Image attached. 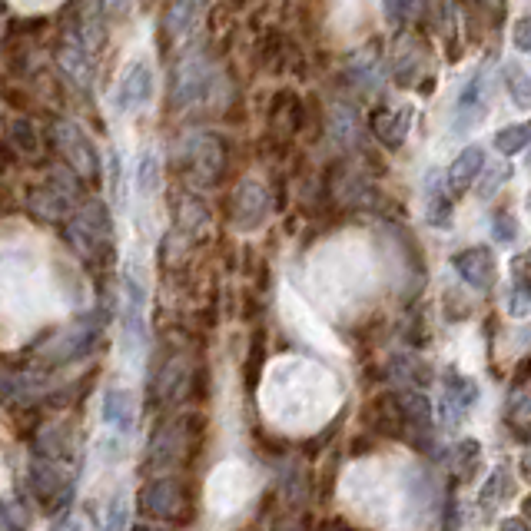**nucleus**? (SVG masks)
Masks as SVG:
<instances>
[{"instance_id":"30","label":"nucleus","mask_w":531,"mask_h":531,"mask_svg":"<svg viewBox=\"0 0 531 531\" xmlns=\"http://www.w3.org/2000/svg\"><path fill=\"white\" fill-rule=\"evenodd\" d=\"M206 223H210V210H206V203L193 193L183 196L180 206H176V229L186 236H196Z\"/></svg>"},{"instance_id":"25","label":"nucleus","mask_w":531,"mask_h":531,"mask_svg":"<svg viewBox=\"0 0 531 531\" xmlns=\"http://www.w3.org/2000/svg\"><path fill=\"white\" fill-rule=\"evenodd\" d=\"M505 422L518 439L528 442L531 439V389L528 385H515L512 395L505 402Z\"/></svg>"},{"instance_id":"5","label":"nucleus","mask_w":531,"mask_h":531,"mask_svg":"<svg viewBox=\"0 0 531 531\" xmlns=\"http://www.w3.org/2000/svg\"><path fill=\"white\" fill-rule=\"evenodd\" d=\"M137 508L143 518H153V522H170V525H183L193 518V502L190 492H186L183 482L176 478H153L140 488L137 495Z\"/></svg>"},{"instance_id":"2","label":"nucleus","mask_w":531,"mask_h":531,"mask_svg":"<svg viewBox=\"0 0 531 531\" xmlns=\"http://www.w3.org/2000/svg\"><path fill=\"white\" fill-rule=\"evenodd\" d=\"M176 166L186 176V183H193L196 190H210L223 180L226 170V143L210 130H193L186 133L176 147Z\"/></svg>"},{"instance_id":"35","label":"nucleus","mask_w":531,"mask_h":531,"mask_svg":"<svg viewBox=\"0 0 531 531\" xmlns=\"http://www.w3.org/2000/svg\"><path fill=\"white\" fill-rule=\"evenodd\" d=\"M160 176H163L160 160H156L153 153H147L140 160V166H137V190H140V196H153L156 190H160Z\"/></svg>"},{"instance_id":"20","label":"nucleus","mask_w":531,"mask_h":531,"mask_svg":"<svg viewBox=\"0 0 531 531\" xmlns=\"http://www.w3.org/2000/svg\"><path fill=\"white\" fill-rule=\"evenodd\" d=\"M7 147L27 156V160H40L47 150L44 143V133H40V127L30 117H10L7 120Z\"/></svg>"},{"instance_id":"24","label":"nucleus","mask_w":531,"mask_h":531,"mask_svg":"<svg viewBox=\"0 0 531 531\" xmlns=\"http://www.w3.org/2000/svg\"><path fill=\"white\" fill-rule=\"evenodd\" d=\"M44 392L40 376H20V372H0V405H24Z\"/></svg>"},{"instance_id":"29","label":"nucleus","mask_w":531,"mask_h":531,"mask_svg":"<svg viewBox=\"0 0 531 531\" xmlns=\"http://www.w3.org/2000/svg\"><path fill=\"white\" fill-rule=\"evenodd\" d=\"M186 385H190V362L173 359L170 366L160 372V379H156V392H160V399L176 402L186 392Z\"/></svg>"},{"instance_id":"42","label":"nucleus","mask_w":531,"mask_h":531,"mask_svg":"<svg viewBox=\"0 0 531 531\" xmlns=\"http://www.w3.org/2000/svg\"><path fill=\"white\" fill-rule=\"evenodd\" d=\"M130 4H133V0H100V10H103V14H107L110 20H117V17L127 14Z\"/></svg>"},{"instance_id":"41","label":"nucleus","mask_w":531,"mask_h":531,"mask_svg":"<svg viewBox=\"0 0 531 531\" xmlns=\"http://www.w3.org/2000/svg\"><path fill=\"white\" fill-rule=\"evenodd\" d=\"M515 47L522 50V54H531V14L515 24Z\"/></svg>"},{"instance_id":"36","label":"nucleus","mask_w":531,"mask_h":531,"mask_svg":"<svg viewBox=\"0 0 531 531\" xmlns=\"http://www.w3.org/2000/svg\"><path fill=\"white\" fill-rule=\"evenodd\" d=\"M429 223L435 229L452 226V203L449 196H442V190H429Z\"/></svg>"},{"instance_id":"6","label":"nucleus","mask_w":531,"mask_h":531,"mask_svg":"<svg viewBox=\"0 0 531 531\" xmlns=\"http://www.w3.org/2000/svg\"><path fill=\"white\" fill-rule=\"evenodd\" d=\"M50 137H54V150L60 153V160H64L70 173H77L80 180H87V183L100 180V150L80 123L57 120Z\"/></svg>"},{"instance_id":"4","label":"nucleus","mask_w":531,"mask_h":531,"mask_svg":"<svg viewBox=\"0 0 531 531\" xmlns=\"http://www.w3.org/2000/svg\"><path fill=\"white\" fill-rule=\"evenodd\" d=\"M216 87V67L210 54L203 50H190L173 64L170 74V103L173 110H193L200 103L210 100V93Z\"/></svg>"},{"instance_id":"23","label":"nucleus","mask_w":531,"mask_h":531,"mask_svg":"<svg viewBox=\"0 0 531 531\" xmlns=\"http://www.w3.org/2000/svg\"><path fill=\"white\" fill-rule=\"evenodd\" d=\"M37 458L54 465H67L74 462V442H70V432L64 425H44L37 435Z\"/></svg>"},{"instance_id":"28","label":"nucleus","mask_w":531,"mask_h":531,"mask_svg":"<svg viewBox=\"0 0 531 531\" xmlns=\"http://www.w3.org/2000/svg\"><path fill=\"white\" fill-rule=\"evenodd\" d=\"M359 117H356V110L346 107V103H336V107L329 110V133H332V140L339 143V147H356V140H359Z\"/></svg>"},{"instance_id":"18","label":"nucleus","mask_w":531,"mask_h":531,"mask_svg":"<svg viewBox=\"0 0 531 531\" xmlns=\"http://www.w3.org/2000/svg\"><path fill=\"white\" fill-rule=\"evenodd\" d=\"M412 117H415L412 107H382V110L372 113L369 127H372V133H376V140L382 143V147L399 150L405 143V137H409Z\"/></svg>"},{"instance_id":"38","label":"nucleus","mask_w":531,"mask_h":531,"mask_svg":"<svg viewBox=\"0 0 531 531\" xmlns=\"http://www.w3.org/2000/svg\"><path fill=\"white\" fill-rule=\"evenodd\" d=\"M495 166H498V170H488L485 180H482V186H478V196H482V200L495 196V193L508 183V176H512V166H508V163H495Z\"/></svg>"},{"instance_id":"17","label":"nucleus","mask_w":531,"mask_h":531,"mask_svg":"<svg viewBox=\"0 0 531 531\" xmlns=\"http://www.w3.org/2000/svg\"><path fill=\"white\" fill-rule=\"evenodd\" d=\"M153 70L150 64H143V60H133L127 67V74L120 80V90H117V103L123 113H137L143 110L147 103L153 100Z\"/></svg>"},{"instance_id":"37","label":"nucleus","mask_w":531,"mask_h":531,"mask_svg":"<svg viewBox=\"0 0 531 531\" xmlns=\"http://www.w3.org/2000/svg\"><path fill=\"white\" fill-rule=\"evenodd\" d=\"M103 531H127V495L117 492L107 505V525Z\"/></svg>"},{"instance_id":"33","label":"nucleus","mask_w":531,"mask_h":531,"mask_svg":"<svg viewBox=\"0 0 531 531\" xmlns=\"http://www.w3.org/2000/svg\"><path fill=\"white\" fill-rule=\"evenodd\" d=\"M531 147V123H512L495 133V150L502 156H515Z\"/></svg>"},{"instance_id":"16","label":"nucleus","mask_w":531,"mask_h":531,"mask_svg":"<svg viewBox=\"0 0 531 531\" xmlns=\"http://www.w3.org/2000/svg\"><path fill=\"white\" fill-rule=\"evenodd\" d=\"M425 44L415 34H399L392 44V77L399 87H412L422 77L425 67Z\"/></svg>"},{"instance_id":"3","label":"nucleus","mask_w":531,"mask_h":531,"mask_svg":"<svg viewBox=\"0 0 531 531\" xmlns=\"http://www.w3.org/2000/svg\"><path fill=\"white\" fill-rule=\"evenodd\" d=\"M80 176L70 173L67 166L50 170V176L40 186H34L27 196L30 216H37L40 223H67L74 210L80 206Z\"/></svg>"},{"instance_id":"26","label":"nucleus","mask_w":531,"mask_h":531,"mask_svg":"<svg viewBox=\"0 0 531 531\" xmlns=\"http://www.w3.org/2000/svg\"><path fill=\"white\" fill-rule=\"evenodd\" d=\"M399 412L409 429H415L419 435H432V425H435V412H432V402L425 399L422 392H402L399 395Z\"/></svg>"},{"instance_id":"12","label":"nucleus","mask_w":531,"mask_h":531,"mask_svg":"<svg viewBox=\"0 0 531 531\" xmlns=\"http://www.w3.org/2000/svg\"><path fill=\"white\" fill-rule=\"evenodd\" d=\"M190 422L186 419H176L170 422L166 429L156 432V439L150 442V452H147V468H176L190 452Z\"/></svg>"},{"instance_id":"8","label":"nucleus","mask_w":531,"mask_h":531,"mask_svg":"<svg viewBox=\"0 0 531 531\" xmlns=\"http://www.w3.org/2000/svg\"><path fill=\"white\" fill-rule=\"evenodd\" d=\"M120 326H123V346L127 356H137L147 342V286L133 273H123V309H120Z\"/></svg>"},{"instance_id":"44","label":"nucleus","mask_w":531,"mask_h":531,"mask_svg":"<svg viewBox=\"0 0 531 531\" xmlns=\"http://www.w3.org/2000/svg\"><path fill=\"white\" fill-rule=\"evenodd\" d=\"M70 531H100V528H97V522H93L90 512H80L70 518Z\"/></svg>"},{"instance_id":"32","label":"nucleus","mask_w":531,"mask_h":531,"mask_svg":"<svg viewBox=\"0 0 531 531\" xmlns=\"http://www.w3.org/2000/svg\"><path fill=\"white\" fill-rule=\"evenodd\" d=\"M349 77H352V83H356L359 90H366V93H372V90H379L382 87V64L372 54H359L356 60H352V67H349Z\"/></svg>"},{"instance_id":"15","label":"nucleus","mask_w":531,"mask_h":531,"mask_svg":"<svg viewBox=\"0 0 531 531\" xmlns=\"http://www.w3.org/2000/svg\"><path fill=\"white\" fill-rule=\"evenodd\" d=\"M478 399H482V389H478V382L472 376H452L442 392V425L455 429L475 409Z\"/></svg>"},{"instance_id":"21","label":"nucleus","mask_w":531,"mask_h":531,"mask_svg":"<svg viewBox=\"0 0 531 531\" xmlns=\"http://www.w3.org/2000/svg\"><path fill=\"white\" fill-rule=\"evenodd\" d=\"M485 170V153L482 147H465L455 156V163L449 166V190L452 196H462L475 186V180Z\"/></svg>"},{"instance_id":"43","label":"nucleus","mask_w":531,"mask_h":531,"mask_svg":"<svg viewBox=\"0 0 531 531\" xmlns=\"http://www.w3.org/2000/svg\"><path fill=\"white\" fill-rule=\"evenodd\" d=\"M0 531H27L24 525L17 522V515L10 512V508H7L4 502H0Z\"/></svg>"},{"instance_id":"7","label":"nucleus","mask_w":531,"mask_h":531,"mask_svg":"<svg viewBox=\"0 0 531 531\" xmlns=\"http://www.w3.org/2000/svg\"><path fill=\"white\" fill-rule=\"evenodd\" d=\"M27 488L44 515H57L74 495V482L60 472V465L44 462V458H30L27 462Z\"/></svg>"},{"instance_id":"10","label":"nucleus","mask_w":531,"mask_h":531,"mask_svg":"<svg viewBox=\"0 0 531 531\" xmlns=\"http://www.w3.org/2000/svg\"><path fill=\"white\" fill-rule=\"evenodd\" d=\"M269 206H273L269 190L249 176V180H239L233 196H229V220H233L236 229H243V233H253V229L266 223Z\"/></svg>"},{"instance_id":"14","label":"nucleus","mask_w":531,"mask_h":531,"mask_svg":"<svg viewBox=\"0 0 531 531\" xmlns=\"http://www.w3.org/2000/svg\"><path fill=\"white\" fill-rule=\"evenodd\" d=\"M103 425L110 429V435H120V439H130L137 432V415H140V402L130 389H107L103 392Z\"/></svg>"},{"instance_id":"45","label":"nucleus","mask_w":531,"mask_h":531,"mask_svg":"<svg viewBox=\"0 0 531 531\" xmlns=\"http://www.w3.org/2000/svg\"><path fill=\"white\" fill-rule=\"evenodd\" d=\"M498 531H531V525L525 518H505V522L498 525Z\"/></svg>"},{"instance_id":"39","label":"nucleus","mask_w":531,"mask_h":531,"mask_svg":"<svg viewBox=\"0 0 531 531\" xmlns=\"http://www.w3.org/2000/svg\"><path fill=\"white\" fill-rule=\"evenodd\" d=\"M518 233V226L512 220V213H495L492 216V236H495V243H512Z\"/></svg>"},{"instance_id":"46","label":"nucleus","mask_w":531,"mask_h":531,"mask_svg":"<svg viewBox=\"0 0 531 531\" xmlns=\"http://www.w3.org/2000/svg\"><path fill=\"white\" fill-rule=\"evenodd\" d=\"M130 531H166V528H156V525H150V522H143V525H133Z\"/></svg>"},{"instance_id":"9","label":"nucleus","mask_w":531,"mask_h":531,"mask_svg":"<svg viewBox=\"0 0 531 531\" xmlns=\"http://www.w3.org/2000/svg\"><path fill=\"white\" fill-rule=\"evenodd\" d=\"M97 336H100L97 319L74 322V326H67L64 332H57V336L50 339L44 349H40V359H44L47 366H70V362L90 356V349H93V342H97Z\"/></svg>"},{"instance_id":"13","label":"nucleus","mask_w":531,"mask_h":531,"mask_svg":"<svg viewBox=\"0 0 531 531\" xmlns=\"http://www.w3.org/2000/svg\"><path fill=\"white\" fill-rule=\"evenodd\" d=\"M452 266L462 283H468L478 293H485V289L495 286V273H498V263H495V253L488 246H468L462 253L452 256Z\"/></svg>"},{"instance_id":"1","label":"nucleus","mask_w":531,"mask_h":531,"mask_svg":"<svg viewBox=\"0 0 531 531\" xmlns=\"http://www.w3.org/2000/svg\"><path fill=\"white\" fill-rule=\"evenodd\" d=\"M67 243L77 249L83 263H107L113 253V216L103 200L80 203L67 220Z\"/></svg>"},{"instance_id":"34","label":"nucleus","mask_w":531,"mask_h":531,"mask_svg":"<svg viewBox=\"0 0 531 531\" xmlns=\"http://www.w3.org/2000/svg\"><path fill=\"white\" fill-rule=\"evenodd\" d=\"M505 87H508V97H512L515 107L531 110V77L518 64L505 67Z\"/></svg>"},{"instance_id":"19","label":"nucleus","mask_w":531,"mask_h":531,"mask_svg":"<svg viewBox=\"0 0 531 531\" xmlns=\"http://www.w3.org/2000/svg\"><path fill=\"white\" fill-rule=\"evenodd\" d=\"M485 110H488V87H485V77L475 74L465 83L462 97H458V103H455V130L458 133L472 130L475 123L485 120Z\"/></svg>"},{"instance_id":"22","label":"nucleus","mask_w":531,"mask_h":531,"mask_svg":"<svg viewBox=\"0 0 531 531\" xmlns=\"http://www.w3.org/2000/svg\"><path fill=\"white\" fill-rule=\"evenodd\" d=\"M203 4L206 0H170L163 10V30L170 37L193 34L196 24H200V17H203Z\"/></svg>"},{"instance_id":"40","label":"nucleus","mask_w":531,"mask_h":531,"mask_svg":"<svg viewBox=\"0 0 531 531\" xmlns=\"http://www.w3.org/2000/svg\"><path fill=\"white\" fill-rule=\"evenodd\" d=\"M412 7L415 0H385V17H389V24L402 27L412 17Z\"/></svg>"},{"instance_id":"31","label":"nucleus","mask_w":531,"mask_h":531,"mask_svg":"<svg viewBox=\"0 0 531 531\" xmlns=\"http://www.w3.org/2000/svg\"><path fill=\"white\" fill-rule=\"evenodd\" d=\"M508 312H512L515 319L531 316V266L522 263V259L515 263V286H512V293H508Z\"/></svg>"},{"instance_id":"11","label":"nucleus","mask_w":531,"mask_h":531,"mask_svg":"<svg viewBox=\"0 0 531 531\" xmlns=\"http://www.w3.org/2000/svg\"><path fill=\"white\" fill-rule=\"evenodd\" d=\"M57 67L74 87L87 90L93 83V57H90L87 37L77 34V30H64V37L57 44Z\"/></svg>"},{"instance_id":"27","label":"nucleus","mask_w":531,"mask_h":531,"mask_svg":"<svg viewBox=\"0 0 531 531\" xmlns=\"http://www.w3.org/2000/svg\"><path fill=\"white\" fill-rule=\"evenodd\" d=\"M515 495V482H512V472H508L505 465H498L492 475L485 478L482 492H478V505H482V512L492 515L495 508H502L508 498Z\"/></svg>"}]
</instances>
